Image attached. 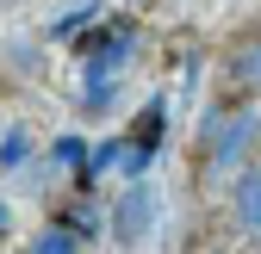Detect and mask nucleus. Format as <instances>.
<instances>
[{
  "label": "nucleus",
  "mask_w": 261,
  "mask_h": 254,
  "mask_svg": "<svg viewBox=\"0 0 261 254\" xmlns=\"http://www.w3.org/2000/svg\"><path fill=\"white\" fill-rule=\"evenodd\" d=\"M38 254H75V236L69 230H50V236H38Z\"/></svg>",
  "instance_id": "nucleus-4"
},
{
  "label": "nucleus",
  "mask_w": 261,
  "mask_h": 254,
  "mask_svg": "<svg viewBox=\"0 0 261 254\" xmlns=\"http://www.w3.org/2000/svg\"><path fill=\"white\" fill-rule=\"evenodd\" d=\"M224 69H230L237 87H261V31H249V38L230 44V62H224Z\"/></svg>",
  "instance_id": "nucleus-3"
},
{
  "label": "nucleus",
  "mask_w": 261,
  "mask_h": 254,
  "mask_svg": "<svg viewBox=\"0 0 261 254\" xmlns=\"http://www.w3.org/2000/svg\"><path fill=\"white\" fill-rule=\"evenodd\" d=\"M0 230H7V205H0Z\"/></svg>",
  "instance_id": "nucleus-5"
},
{
  "label": "nucleus",
  "mask_w": 261,
  "mask_h": 254,
  "mask_svg": "<svg viewBox=\"0 0 261 254\" xmlns=\"http://www.w3.org/2000/svg\"><path fill=\"white\" fill-rule=\"evenodd\" d=\"M230 205H237V224L249 236H261V168H243L230 186Z\"/></svg>",
  "instance_id": "nucleus-2"
},
{
  "label": "nucleus",
  "mask_w": 261,
  "mask_h": 254,
  "mask_svg": "<svg viewBox=\"0 0 261 254\" xmlns=\"http://www.w3.org/2000/svg\"><path fill=\"white\" fill-rule=\"evenodd\" d=\"M149 211H155L149 186H130V193H124V205H118V217H112L118 242H143V230H149Z\"/></svg>",
  "instance_id": "nucleus-1"
}]
</instances>
